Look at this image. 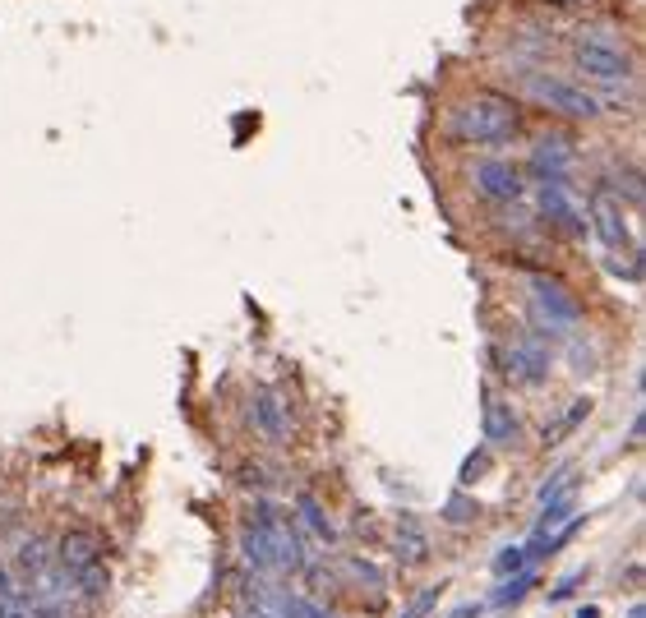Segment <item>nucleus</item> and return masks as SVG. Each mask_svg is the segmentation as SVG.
<instances>
[{"instance_id": "15", "label": "nucleus", "mask_w": 646, "mask_h": 618, "mask_svg": "<svg viewBox=\"0 0 646 618\" xmlns=\"http://www.w3.org/2000/svg\"><path fill=\"white\" fill-rule=\"evenodd\" d=\"M393 549H397V563H402V568H420V563L430 559V535H425V526H420L411 512L397 522Z\"/></svg>"}, {"instance_id": "1", "label": "nucleus", "mask_w": 646, "mask_h": 618, "mask_svg": "<svg viewBox=\"0 0 646 618\" xmlns=\"http://www.w3.org/2000/svg\"><path fill=\"white\" fill-rule=\"evenodd\" d=\"M448 134L467 148H503L522 134V107L499 88H480L448 111Z\"/></svg>"}, {"instance_id": "16", "label": "nucleus", "mask_w": 646, "mask_h": 618, "mask_svg": "<svg viewBox=\"0 0 646 618\" xmlns=\"http://www.w3.org/2000/svg\"><path fill=\"white\" fill-rule=\"evenodd\" d=\"M536 568H522V572H513V577H503V586L499 591L485 600V609H513V605H522L531 591H536Z\"/></svg>"}, {"instance_id": "13", "label": "nucleus", "mask_w": 646, "mask_h": 618, "mask_svg": "<svg viewBox=\"0 0 646 618\" xmlns=\"http://www.w3.org/2000/svg\"><path fill=\"white\" fill-rule=\"evenodd\" d=\"M296 526L319 545H337V522L314 494H296Z\"/></svg>"}, {"instance_id": "8", "label": "nucleus", "mask_w": 646, "mask_h": 618, "mask_svg": "<svg viewBox=\"0 0 646 618\" xmlns=\"http://www.w3.org/2000/svg\"><path fill=\"white\" fill-rule=\"evenodd\" d=\"M540 217L568 240L587 236V217L577 213L573 194H568V180H540Z\"/></svg>"}, {"instance_id": "27", "label": "nucleus", "mask_w": 646, "mask_h": 618, "mask_svg": "<svg viewBox=\"0 0 646 618\" xmlns=\"http://www.w3.org/2000/svg\"><path fill=\"white\" fill-rule=\"evenodd\" d=\"M545 5H554V10H591L600 0H545Z\"/></svg>"}, {"instance_id": "6", "label": "nucleus", "mask_w": 646, "mask_h": 618, "mask_svg": "<svg viewBox=\"0 0 646 618\" xmlns=\"http://www.w3.org/2000/svg\"><path fill=\"white\" fill-rule=\"evenodd\" d=\"M527 286H531V300H536V319H540L536 333L540 337H545V328H550V333H559V328H577V319H582V305H577V296L559 282V277L531 273Z\"/></svg>"}, {"instance_id": "4", "label": "nucleus", "mask_w": 646, "mask_h": 618, "mask_svg": "<svg viewBox=\"0 0 646 618\" xmlns=\"http://www.w3.org/2000/svg\"><path fill=\"white\" fill-rule=\"evenodd\" d=\"M550 365H554L550 342H545L540 333H531V337H522V342L494 351V369H499L508 383H522V388H540V383L550 379Z\"/></svg>"}, {"instance_id": "26", "label": "nucleus", "mask_w": 646, "mask_h": 618, "mask_svg": "<svg viewBox=\"0 0 646 618\" xmlns=\"http://www.w3.org/2000/svg\"><path fill=\"white\" fill-rule=\"evenodd\" d=\"M485 614V600H467V605H457L453 618H480Z\"/></svg>"}, {"instance_id": "29", "label": "nucleus", "mask_w": 646, "mask_h": 618, "mask_svg": "<svg viewBox=\"0 0 646 618\" xmlns=\"http://www.w3.org/2000/svg\"><path fill=\"white\" fill-rule=\"evenodd\" d=\"M628 618H646V609H642V605H633V609H628Z\"/></svg>"}, {"instance_id": "21", "label": "nucleus", "mask_w": 646, "mask_h": 618, "mask_svg": "<svg viewBox=\"0 0 646 618\" xmlns=\"http://www.w3.org/2000/svg\"><path fill=\"white\" fill-rule=\"evenodd\" d=\"M277 618H333L323 605H314V600H305V595H282L273 609Z\"/></svg>"}, {"instance_id": "28", "label": "nucleus", "mask_w": 646, "mask_h": 618, "mask_svg": "<svg viewBox=\"0 0 646 618\" xmlns=\"http://www.w3.org/2000/svg\"><path fill=\"white\" fill-rule=\"evenodd\" d=\"M577 618H600V609H591V605H587V609H577Z\"/></svg>"}, {"instance_id": "5", "label": "nucleus", "mask_w": 646, "mask_h": 618, "mask_svg": "<svg viewBox=\"0 0 646 618\" xmlns=\"http://www.w3.org/2000/svg\"><path fill=\"white\" fill-rule=\"evenodd\" d=\"M587 226L600 236V245L605 250H637L633 231H628V208H623V199L610 190V185H596L591 190V203H587Z\"/></svg>"}, {"instance_id": "18", "label": "nucleus", "mask_w": 646, "mask_h": 618, "mask_svg": "<svg viewBox=\"0 0 646 618\" xmlns=\"http://www.w3.org/2000/svg\"><path fill=\"white\" fill-rule=\"evenodd\" d=\"M111 586V572H107V559L102 563H88V568L70 572V591L79 595V600H102Z\"/></svg>"}, {"instance_id": "12", "label": "nucleus", "mask_w": 646, "mask_h": 618, "mask_svg": "<svg viewBox=\"0 0 646 618\" xmlns=\"http://www.w3.org/2000/svg\"><path fill=\"white\" fill-rule=\"evenodd\" d=\"M568 167H573V143L563 139V134L536 139V148H531V171H536L540 180H568Z\"/></svg>"}, {"instance_id": "24", "label": "nucleus", "mask_w": 646, "mask_h": 618, "mask_svg": "<svg viewBox=\"0 0 646 618\" xmlns=\"http://www.w3.org/2000/svg\"><path fill=\"white\" fill-rule=\"evenodd\" d=\"M476 503L467 499V494H453V503L443 508V522H453V526H467V522H476Z\"/></svg>"}, {"instance_id": "11", "label": "nucleus", "mask_w": 646, "mask_h": 618, "mask_svg": "<svg viewBox=\"0 0 646 618\" xmlns=\"http://www.w3.org/2000/svg\"><path fill=\"white\" fill-rule=\"evenodd\" d=\"M56 559H60V568H65V577L70 572H79V568H88V563H102L107 559V545H102V535L97 531H65L60 535V545H56Z\"/></svg>"}, {"instance_id": "17", "label": "nucleus", "mask_w": 646, "mask_h": 618, "mask_svg": "<svg viewBox=\"0 0 646 618\" xmlns=\"http://www.w3.org/2000/svg\"><path fill=\"white\" fill-rule=\"evenodd\" d=\"M51 563H56V549H51L42 535L24 540V549H19V572H24V577H33V582H47V577H51Z\"/></svg>"}, {"instance_id": "25", "label": "nucleus", "mask_w": 646, "mask_h": 618, "mask_svg": "<svg viewBox=\"0 0 646 618\" xmlns=\"http://www.w3.org/2000/svg\"><path fill=\"white\" fill-rule=\"evenodd\" d=\"M485 471H490V448H476L467 457V466H462V485H471V480H480L485 476Z\"/></svg>"}, {"instance_id": "2", "label": "nucleus", "mask_w": 646, "mask_h": 618, "mask_svg": "<svg viewBox=\"0 0 646 618\" xmlns=\"http://www.w3.org/2000/svg\"><path fill=\"white\" fill-rule=\"evenodd\" d=\"M573 65L582 70V84H591L600 97L619 93L623 84H633V74H637L628 42L605 24L582 28V33L573 37Z\"/></svg>"}, {"instance_id": "22", "label": "nucleus", "mask_w": 646, "mask_h": 618, "mask_svg": "<svg viewBox=\"0 0 646 618\" xmlns=\"http://www.w3.org/2000/svg\"><path fill=\"white\" fill-rule=\"evenodd\" d=\"M522 568H536V563L527 559V545H508L494 559V577H513V572H522Z\"/></svg>"}, {"instance_id": "20", "label": "nucleus", "mask_w": 646, "mask_h": 618, "mask_svg": "<svg viewBox=\"0 0 646 618\" xmlns=\"http://www.w3.org/2000/svg\"><path fill=\"white\" fill-rule=\"evenodd\" d=\"M587 416H591V402H587V397H577V402L568 406V411H563V416L554 420V425H545V434H540V443H559L563 434H573V429L582 425V420H587Z\"/></svg>"}, {"instance_id": "19", "label": "nucleus", "mask_w": 646, "mask_h": 618, "mask_svg": "<svg viewBox=\"0 0 646 618\" xmlns=\"http://www.w3.org/2000/svg\"><path fill=\"white\" fill-rule=\"evenodd\" d=\"M342 572H351V582H356L360 591H370L374 605H383V572L374 568L370 559H347L342 563Z\"/></svg>"}, {"instance_id": "10", "label": "nucleus", "mask_w": 646, "mask_h": 618, "mask_svg": "<svg viewBox=\"0 0 646 618\" xmlns=\"http://www.w3.org/2000/svg\"><path fill=\"white\" fill-rule=\"evenodd\" d=\"M480 425H485V443H490V448H513V443L522 439V416H517V406L503 402L499 393H485Z\"/></svg>"}, {"instance_id": "9", "label": "nucleus", "mask_w": 646, "mask_h": 618, "mask_svg": "<svg viewBox=\"0 0 646 618\" xmlns=\"http://www.w3.org/2000/svg\"><path fill=\"white\" fill-rule=\"evenodd\" d=\"M250 420L268 443H291V434H296L291 406H287V397L277 393V388H259V393L250 397Z\"/></svg>"}, {"instance_id": "23", "label": "nucleus", "mask_w": 646, "mask_h": 618, "mask_svg": "<svg viewBox=\"0 0 646 618\" xmlns=\"http://www.w3.org/2000/svg\"><path fill=\"white\" fill-rule=\"evenodd\" d=\"M439 595H443V582L439 586H425V591H420L416 600L407 605V614H402V618H430L434 609H439Z\"/></svg>"}, {"instance_id": "3", "label": "nucleus", "mask_w": 646, "mask_h": 618, "mask_svg": "<svg viewBox=\"0 0 646 618\" xmlns=\"http://www.w3.org/2000/svg\"><path fill=\"white\" fill-rule=\"evenodd\" d=\"M517 93L536 102V107L554 111L563 120H600L605 116V97L596 93L591 84L582 79H568V74H554V70H517Z\"/></svg>"}, {"instance_id": "14", "label": "nucleus", "mask_w": 646, "mask_h": 618, "mask_svg": "<svg viewBox=\"0 0 646 618\" xmlns=\"http://www.w3.org/2000/svg\"><path fill=\"white\" fill-rule=\"evenodd\" d=\"M277 522V517H273ZM273 522H250L240 535V549H245V563L254 572H277V554H273Z\"/></svg>"}, {"instance_id": "7", "label": "nucleus", "mask_w": 646, "mask_h": 618, "mask_svg": "<svg viewBox=\"0 0 646 618\" xmlns=\"http://www.w3.org/2000/svg\"><path fill=\"white\" fill-rule=\"evenodd\" d=\"M471 185H476L480 199L490 203H517L522 199V167H513L508 157H480L476 167H471Z\"/></svg>"}]
</instances>
